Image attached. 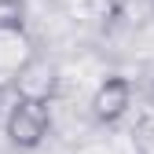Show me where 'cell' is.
<instances>
[{
  "mask_svg": "<svg viewBox=\"0 0 154 154\" xmlns=\"http://www.w3.org/2000/svg\"><path fill=\"white\" fill-rule=\"evenodd\" d=\"M26 0H0V37H22Z\"/></svg>",
  "mask_w": 154,
  "mask_h": 154,
  "instance_id": "4",
  "label": "cell"
},
{
  "mask_svg": "<svg viewBox=\"0 0 154 154\" xmlns=\"http://www.w3.org/2000/svg\"><path fill=\"white\" fill-rule=\"evenodd\" d=\"M85 11H88V18L99 29H110V26H118V18L125 15V4L121 0H85Z\"/></svg>",
  "mask_w": 154,
  "mask_h": 154,
  "instance_id": "5",
  "label": "cell"
},
{
  "mask_svg": "<svg viewBox=\"0 0 154 154\" xmlns=\"http://www.w3.org/2000/svg\"><path fill=\"white\" fill-rule=\"evenodd\" d=\"M132 106V81L121 73H110L92 95V118L99 125H118Z\"/></svg>",
  "mask_w": 154,
  "mask_h": 154,
  "instance_id": "2",
  "label": "cell"
},
{
  "mask_svg": "<svg viewBox=\"0 0 154 154\" xmlns=\"http://www.w3.org/2000/svg\"><path fill=\"white\" fill-rule=\"evenodd\" d=\"M15 88L18 95L26 99H48L51 103V92H55V66L44 63V59H29L18 66V77H15Z\"/></svg>",
  "mask_w": 154,
  "mask_h": 154,
  "instance_id": "3",
  "label": "cell"
},
{
  "mask_svg": "<svg viewBox=\"0 0 154 154\" xmlns=\"http://www.w3.org/2000/svg\"><path fill=\"white\" fill-rule=\"evenodd\" d=\"M4 132L11 147L18 150H37L48 132H51V103L48 99H26V95H18L8 110V121H4Z\"/></svg>",
  "mask_w": 154,
  "mask_h": 154,
  "instance_id": "1",
  "label": "cell"
},
{
  "mask_svg": "<svg viewBox=\"0 0 154 154\" xmlns=\"http://www.w3.org/2000/svg\"><path fill=\"white\" fill-rule=\"evenodd\" d=\"M0 92H4V85H0Z\"/></svg>",
  "mask_w": 154,
  "mask_h": 154,
  "instance_id": "6",
  "label": "cell"
}]
</instances>
